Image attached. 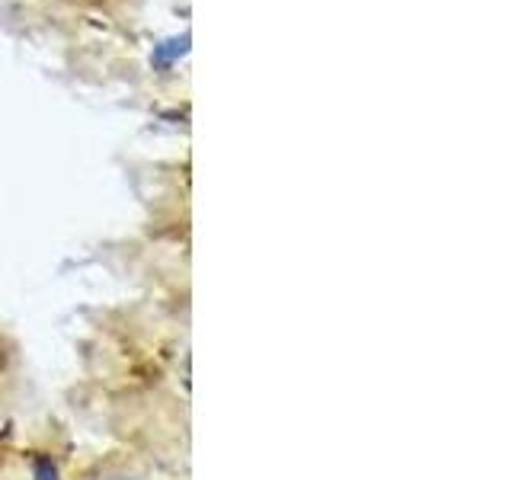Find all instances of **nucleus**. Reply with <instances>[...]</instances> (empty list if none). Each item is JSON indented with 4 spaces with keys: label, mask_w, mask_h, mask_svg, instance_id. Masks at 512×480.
<instances>
[{
    "label": "nucleus",
    "mask_w": 512,
    "mask_h": 480,
    "mask_svg": "<svg viewBox=\"0 0 512 480\" xmlns=\"http://www.w3.org/2000/svg\"><path fill=\"white\" fill-rule=\"evenodd\" d=\"M119 480H125V477H119Z\"/></svg>",
    "instance_id": "1"
}]
</instances>
